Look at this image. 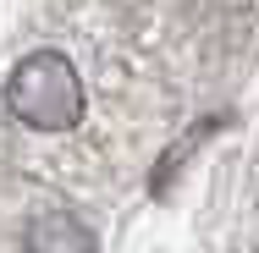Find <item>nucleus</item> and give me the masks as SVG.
I'll return each instance as SVG.
<instances>
[{
    "mask_svg": "<svg viewBox=\"0 0 259 253\" xmlns=\"http://www.w3.org/2000/svg\"><path fill=\"white\" fill-rule=\"evenodd\" d=\"M22 253H94V231L72 209H45V215L28 220Z\"/></svg>",
    "mask_w": 259,
    "mask_h": 253,
    "instance_id": "f03ea898",
    "label": "nucleus"
},
{
    "mask_svg": "<svg viewBox=\"0 0 259 253\" xmlns=\"http://www.w3.org/2000/svg\"><path fill=\"white\" fill-rule=\"evenodd\" d=\"M6 110L33 132H66L83 121V77L61 50L22 55L6 77Z\"/></svg>",
    "mask_w": 259,
    "mask_h": 253,
    "instance_id": "f257e3e1",
    "label": "nucleus"
}]
</instances>
